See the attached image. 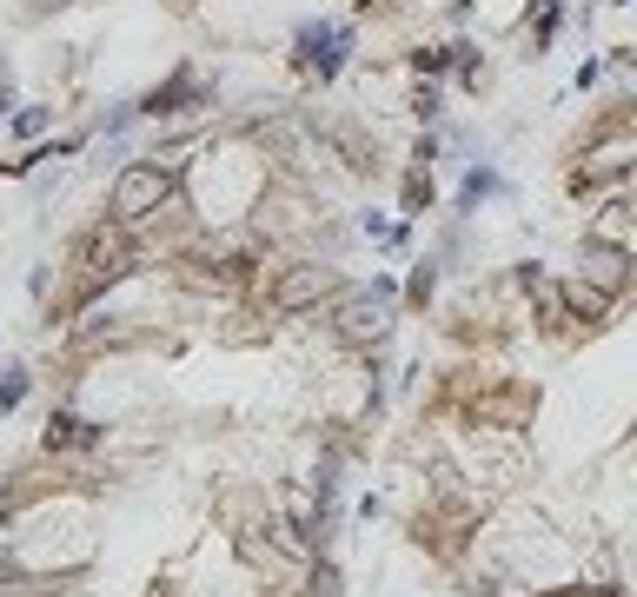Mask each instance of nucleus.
I'll use <instances>...</instances> for the list:
<instances>
[{
    "mask_svg": "<svg viewBox=\"0 0 637 597\" xmlns=\"http://www.w3.org/2000/svg\"><path fill=\"white\" fill-rule=\"evenodd\" d=\"M312 597H339V577H333V571H318V577H312Z\"/></svg>",
    "mask_w": 637,
    "mask_h": 597,
    "instance_id": "nucleus-11",
    "label": "nucleus"
},
{
    "mask_svg": "<svg viewBox=\"0 0 637 597\" xmlns=\"http://www.w3.org/2000/svg\"><path fill=\"white\" fill-rule=\"evenodd\" d=\"M339 292V273L333 266H292V273H279V286H273V306L279 312H312L318 299H333Z\"/></svg>",
    "mask_w": 637,
    "mask_h": 597,
    "instance_id": "nucleus-2",
    "label": "nucleus"
},
{
    "mask_svg": "<svg viewBox=\"0 0 637 597\" xmlns=\"http://www.w3.org/2000/svg\"><path fill=\"white\" fill-rule=\"evenodd\" d=\"M578 266H585V279H591L598 292H617V286H624V266H630V252H624V246H611V239H585Z\"/></svg>",
    "mask_w": 637,
    "mask_h": 597,
    "instance_id": "nucleus-4",
    "label": "nucleus"
},
{
    "mask_svg": "<svg viewBox=\"0 0 637 597\" xmlns=\"http://www.w3.org/2000/svg\"><path fill=\"white\" fill-rule=\"evenodd\" d=\"M187 100H200V80L180 67V73L167 80V87H153V94H146V107H140V114H180Z\"/></svg>",
    "mask_w": 637,
    "mask_h": 597,
    "instance_id": "nucleus-7",
    "label": "nucleus"
},
{
    "mask_svg": "<svg viewBox=\"0 0 637 597\" xmlns=\"http://www.w3.org/2000/svg\"><path fill=\"white\" fill-rule=\"evenodd\" d=\"M385 325H392V286H378V292H346L339 299V332L346 338H385Z\"/></svg>",
    "mask_w": 637,
    "mask_h": 597,
    "instance_id": "nucleus-3",
    "label": "nucleus"
},
{
    "mask_svg": "<svg viewBox=\"0 0 637 597\" xmlns=\"http://www.w3.org/2000/svg\"><path fill=\"white\" fill-rule=\"evenodd\" d=\"M21 398H27V379L8 372V379H0V405H21Z\"/></svg>",
    "mask_w": 637,
    "mask_h": 597,
    "instance_id": "nucleus-9",
    "label": "nucleus"
},
{
    "mask_svg": "<svg viewBox=\"0 0 637 597\" xmlns=\"http://www.w3.org/2000/svg\"><path fill=\"white\" fill-rule=\"evenodd\" d=\"M173 193V174L167 166H127V174L113 180V219L120 226H140L146 213H159V200Z\"/></svg>",
    "mask_w": 637,
    "mask_h": 597,
    "instance_id": "nucleus-1",
    "label": "nucleus"
},
{
    "mask_svg": "<svg viewBox=\"0 0 637 597\" xmlns=\"http://www.w3.org/2000/svg\"><path fill=\"white\" fill-rule=\"evenodd\" d=\"M299 47H305V67H312L318 80H333V73H339V53H346V34H339V27H305Z\"/></svg>",
    "mask_w": 637,
    "mask_h": 597,
    "instance_id": "nucleus-5",
    "label": "nucleus"
},
{
    "mask_svg": "<svg viewBox=\"0 0 637 597\" xmlns=\"http://www.w3.org/2000/svg\"><path fill=\"white\" fill-rule=\"evenodd\" d=\"M492 187H498L492 174H471V180H465V206H478V193H492Z\"/></svg>",
    "mask_w": 637,
    "mask_h": 597,
    "instance_id": "nucleus-10",
    "label": "nucleus"
},
{
    "mask_svg": "<svg viewBox=\"0 0 637 597\" xmlns=\"http://www.w3.org/2000/svg\"><path fill=\"white\" fill-rule=\"evenodd\" d=\"M120 260H127L120 232H113V239H107V232H94V239H87V273H107V279H113V273H127Z\"/></svg>",
    "mask_w": 637,
    "mask_h": 597,
    "instance_id": "nucleus-8",
    "label": "nucleus"
},
{
    "mask_svg": "<svg viewBox=\"0 0 637 597\" xmlns=\"http://www.w3.org/2000/svg\"><path fill=\"white\" fill-rule=\"evenodd\" d=\"M87 445H100V425L73 418V411H53L47 418V452H87Z\"/></svg>",
    "mask_w": 637,
    "mask_h": 597,
    "instance_id": "nucleus-6",
    "label": "nucleus"
}]
</instances>
